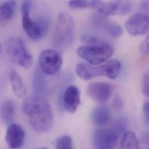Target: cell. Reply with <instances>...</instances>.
<instances>
[{
	"mask_svg": "<svg viewBox=\"0 0 149 149\" xmlns=\"http://www.w3.org/2000/svg\"><path fill=\"white\" fill-rule=\"evenodd\" d=\"M113 91V86L109 83L94 82L87 86L86 93L93 101L103 104L110 99Z\"/></svg>",
	"mask_w": 149,
	"mask_h": 149,
	"instance_id": "obj_9",
	"label": "cell"
},
{
	"mask_svg": "<svg viewBox=\"0 0 149 149\" xmlns=\"http://www.w3.org/2000/svg\"><path fill=\"white\" fill-rule=\"evenodd\" d=\"M75 72L80 78L86 81L97 77L104 76L103 66H93L87 63H81L77 66Z\"/></svg>",
	"mask_w": 149,
	"mask_h": 149,
	"instance_id": "obj_13",
	"label": "cell"
},
{
	"mask_svg": "<svg viewBox=\"0 0 149 149\" xmlns=\"http://www.w3.org/2000/svg\"><path fill=\"white\" fill-rule=\"evenodd\" d=\"M91 8L106 16L125 15L129 13L132 8L131 3L125 1L107 2L102 1H91Z\"/></svg>",
	"mask_w": 149,
	"mask_h": 149,
	"instance_id": "obj_6",
	"label": "cell"
},
{
	"mask_svg": "<svg viewBox=\"0 0 149 149\" xmlns=\"http://www.w3.org/2000/svg\"><path fill=\"white\" fill-rule=\"evenodd\" d=\"M56 149H74L71 136L63 135L59 137L56 143Z\"/></svg>",
	"mask_w": 149,
	"mask_h": 149,
	"instance_id": "obj_20",
	"label": "cell"
},
{
	"mask_svg": "<svg viewBox=\"0 0 149 149\" xmlns=\"http://www.w3.org/2000/svg\"><path fill=\"white\" fill-rule=\"evenodd\" d=\"M9 81L13 91L15 95L20 98L26 95V87L21 75L15 70H12L9 74Z\"/></svg>",
	"mask_w": 149,
	"mask_h": 149,
	"instance_id": "obj_15",
	"label": "cell"
},
{
	"mask_svg": "<svg viewBox=\"0 0 149 149\" xmlns=\"http://www.w3.org/2000/svg\"><path fill=\"white\" fill-rule=\"evenodd\" d=\"M125 27L130 35L136 36L146 34L149 31L148 16L142 13H136L128 19Z\"/></svg>",
	"mask_w": 149,
	"mask_h": 149,
	"instance_id": "obj_10",
	"label": "cell"
},
{
	"mask_svg": "<svg viewBox=\"0 0 149 149\" xmlns=\"http://www.w3.org/2000/svg\"><path fill=\"white\" fill-rule=\"evenodd\" d=\"M69 6L73 9H83L86 8H91V1L75 0L69 2Z\"/></svg>",
	"mask_w": 149,
	"mask_h": 149,
	"instance_id": "obj_22",
	"label": "cell"
},
{
	"mask_svg": "<svg viewBox=\"0 0 149 149\" xmlns=\"http://www.w3.org/2000/svg\"><path fill=\"white\" fill-rule=\"evenodd\" d=\"M2 50H3V48H2V44H1V43L0 42V55L2 54Z\"/></svg>",
	"mask_w": 149,
	"mask_h": 149,
	"instance_id": "obj_30",
	"label": "cell"
},
{
	"mask_svg": "<svg viewBox=\"0 0 149 149\" xmlns=\"http://www.w3.org/2000/svg\"><path fill=\"white\" fill-rule=\"evenodd\" d=\"M108 31L113 37H119L123 34V29L118 24H113L108 27Z\"/></svg>",
	"mask_w": 149,
	"mask_h": 149,
	"instance_id": "obj_24",
	"label": "cell"
},
{
	"mask_svg": "<svg viewBox=\"0 0 149 149\" xmlns=\"http://www.w3.org/2000/svg\"><path fill=\"white\" fill-rule=\"evenodd\" d=\"M46 149V148H44V149Z\"/></svg>",
	"mask_w": 149,
	"mask_h": 149,
	"instance_id": "obj_31",
	"label": "cell"
},
{
	"mask_svg": "<svg viewBox=\"0 0 149 149\" xmlns=\"http://www.w3.org/2000/svg\"><path fill=\"white\" fill-rule=\"evenodd\" d=\"M103 67L104 69V76L113 79L116 78L120 74L121 64L118 61L114 59L103 65Z\"/></svg>",
	"mask_w": 149,
	"mask_h": 149,
	"instance_id": "obj_19",
	"label": "cell"
},
{
	"mask_svg": "<svg viewBox=\"0 0 149 149\" xmlns=\"http://www.w3.org/2000/svg\"><path fill=\"white\" fill-rule=\"evenodd\" d=\"M15 114V105L11 99L5 100L0 106V118L5 124H10Z\"/></svg>",
	"mask_w": 149,
	"mask_h": 149,
	"instance_id": "obj_16",
	"label": "cell"
},
{
	"mask_svg": "<svg viewBox=\"0 0 149 149\" xmlns=\"http://www.w3.org/2000/svg\"><path fill=\"white\" fill-rule=\"evenodd\" d=\"M119 134L112 129H97L92 135L95 149H114L119 139Z\"/></svg>",
	"mask_w": 149,
	"mask_h": 149,
	"instance_id": "obj_8",
	"label": "cell"
},
{
	"mask_svg": "<svg viewBox=\"0 0 149 149\" xmlns=\"http://www.w3.org/2000/svg\"><path fill=\"white\" fill-rule=\"evenodd\" d=\"M127 121L123 118H120L115 122V124L114 125L113 129L114 131H116L120 135V134H121L122 133L125 131L127 129Z\"/></svg>",
	"mask_w": 149,
	"mask_h": 149,
	"instance_id": "obj_23",
	"label": "cell"
},
{
	"mask_svg": "<svg viewBox=\"0 0 149 149\" xmlns=\"http://www.w3.org/2000/svg\"><path fill=\"white\" fill-rule=\"evenodd\" d=\"M80 104V93L78 89L74 85L68 86L63 95L65 109L70 113H74Z\"/></svg>",
	"mask_w": 149,
	"mask_h": 149,
	"instance_id": "obj_12",
	"label": "cell"
},
{
	"mask_svg": "<svg viewBox=\"0 0 149 149\" xmlns=\"http://www.w3.org/2000/svg\"><path fill=\"white\" fill-rule=\"evenodd\" d=\"M75 23L73 17L67 12H62L58 17L51 42L60 49L70 47L74 40Z\"/></svg>",
	"mask_w": 149,
	"mask_h": 149,
	"instance_id": "obj_2",
	"label": "cell"
},
{
	"mask_svg": "<svg viewBox=\"0 0 149 149\" xmlns=\"http://www.w3.org/2000/svg\"><path fill=\"white\" fill-rule=\"evenodd\" d=\"M143 114L144 118L146 123L149 124V101L146 100L145 102L143 104Z\"/></svg>",
	"mask_w": 149,
	"mask_h": 149,
	"instance_id": "obj_28",
	"label": "cell"
},
{
	"mask_svg": "<svg viewBox=\"0 0 149 149\" xmlns=\"http://www.w3.org/2000/svg\"><path fill=\"white\" fill-rule=\"evenodd\" d=\"M22 108L36 131L44 132L52 127L54 115L50 104L45 99L39 96H30L23 100Z\"/></svg>",
	"mask_w": 149,
	"mask_h": 149,
	"instance_id": "obj_1",
	"label": "cell"
},
{
	"mask_svg": "<svg viewBox=\"0 0 149 149\" xmlns=\"http://www.w3.org/2000/svg\"><path fill=\"white\" fill-rule=\"evenodd\" d=\"M5 47L6 53L13 63L25 69L31 66L33 58L22 38L10 37L6 41Z\"/></svg>",
	"mask_w": 149,
	"mask_h": 149,
	"instance_id": "obj_3",
	"label": "cell"
},
{
	"mask_svg": "<svg viewBox=\"0 0 149 149\" xmlns=\"http://www.w3.org/2000/svg\"><path fill=\"white\" fill-rule=\"evenodd\" d=\"M119 149H140L138 139L132 132H126L121 138Z\"/></svg>",
	"mask_w": 149,
	"mask_h": 149,
	"instance_id": "obj_18",
	"label": "cell"
},
{
	"mask_svg": "<svg viewBox=\"0 0 149 149\" xmlns=\"http://www.w3.org/2000/svg\"><path fill=\"white\" fill-rule=\"evenodd\" d=\"M77 55L90 65H97L108 60L114 54L113 47L107 42L97 45H85L77 49Z\"/></svg>",
	"mask_w": 149,
	"mask_h": 149,
	"instance_id": "obj_4",
	"label": "cell"
},
{
	"mask_svg": "<svg viewBox=\"0 0 149 149\" xmlns=\"http://www.w3.org/2000/svg\"><path fill=\"white\" fill-rule=\"evenodd\" d=\"M93 123L100 127L107 125L111 120V111L106 106H99L95 107L91 114Z\"/></svg>",
	"mask_w": 149,
	"mask_h": 149,
	"instance_id": "obj_14",
	"label": "cell"
},
{
	"mask_svg": "<svg viewBox=\"0 0 149 149\" xmlns=\"http://www.w3.org/2000/svg\"><path fill=\"white\" fill-rule=\"evenodd\" d=\"M148 1H144L143 2V3H142V8H143V9H144L145 10H146L148 11V8H149V6H148Z\"/></svg>",
	"mask_w": 149,
	"mask_h": 149,
	"instance_id": "obj_29",
	"label": "cell"
},
{
	"mask_svg": "<svg viewBox=\"0 0 149 149\" xmlns=\"http://www.w3.org/2000/svg\"><path fill=\"white\" fill-rule=\"evenodd\" d=\"M30 12H22V26L27 35L32 40H38L45 36L48 28V19L41 17L37 20L30 16Z\"/></svg>",
	"mask_w": 149,
	"mask_h": 149,
	"instance_id": "obj_5",
	"label": "cell"
},
{
	"mask_svg": "<svg viewBox=\"0 0 149 149\" xmlns=\"http://www.w3.org/2000/svg\"><path fill=\"white\" fill-rule=\"evenodd\" d=\"M25 139V131L19 124L12 123L8 127L5 139L11 149H19L24 143Z\"/></svg>",
	"mask_w": 149,
	"mask_h": 149,
	"instance_id": "obj_11",
	"label": "cell"
},
{
	"mask_svg": "<svg viewBox=\"0 0 149 149\" xmlns=\"http://www.w3.org/2000/svg\"><path fill=\"white\" fill-rule=\"evenodd\" d=\"M16 9L15 1H10L0 5V26L7 24L13 18Z\"/></svg>",
	"mask_w": 149,
	"mask_h": 149,
	"instance_id": "obj_17",
	"label": "cell"
},
{
	"mask_svg": "<svg viewBox=\"0 0 149 149\" xmlns=\"http://www.w3.org/2000/svg\"><path fill=\"white\" fill-rule=\"evenodd\" d=\"M40 70L45 74L53 75L61 69L63 59L61 55L55 49H48L43 51L38 58Z\"/></svg>",
	"mask_w": 149,
	"mask_h": 149,
	"instance_id": "obj_7",
	"label": "cell"
},
{
	"mask_svg": "<svg viewBox=\"0 0 149 149\" xmlns=\"http://www.w3.org/2000/svg\"><path fill=\"white\" fill-rule=\"evenodd\" d=\"M140 51L141 52L146 55L148 56L149 53V37H148L146 40L141 44L140 47Z\"/></svg>",
	"mask_w": 149,
	"mask_h": 149,
	"instance_id": "obj_26",
	"label": "cell"
},
{
	"mask_svg": "<svg viewBox=\"0 0 149 149\" xmlns=\"http://www.w3.org/2000/svg\"><path fill=\"white\" fill-rule=\"evenodd\" d=\"M81 40L87 45H97L106 43L100 38L92 35H83L81 37Z\"/></svg>",
	"mask_w": 149,
	"mask_h": 149,
	"instance_id": "obj_21",
	"label": "cell"
},
{
	"mask_svg": "<svg viewBox=\"0 0 149 149\" xmlns=\"http://www.w3.org/2000/svg\"><path fill=\"white\" fill-rule=\"evenodd\" d=\"M141 89L143 94L146 97H149V74L145 73L141 80Z\"/></svg>",
	"mask_w": 149,
	"mask_h": 149,
	"instance_id": "obj_25",
	"label": "cell"
},
{
	"mask_svg": "<svg viewBox=\"0 0 149 149\" xmlns=\"http://www.w3.org/2000/svg\"><path fill=\"white\" fill-rule=\"evenodd\" d=\"M113 105L115 109L117 110H121L123 107V102L122 99L120 97H116L113 100Z\"/></svg>",
	"mask_w": 149,
	"mask_h": 149,
	"instance_id": "obj_27",
	"label": "cell"
}]
</instances>
